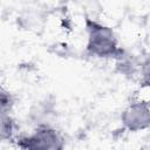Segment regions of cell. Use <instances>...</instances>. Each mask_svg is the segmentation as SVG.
Instances as JSON below:
<instances>
[{
	"label": "cell",
	"instance_id": "cell-1",
	"mask_svg": "<svg viewBox=\"0 0 150 150\" xmlns=\"http://www.w3.org/2000/svg\"><path fill=\"white\" fill-rule=\"evenodd\" d=\"M88 32V52L97 57H112L118 56L121 49L117 46V39L114 30L94 20H87L86 22Z\"/></svg>",
	"mask_w": 150,
	"mask_h": 150
},
{
	"label": "cell",
	"instance_id": "cell-2",
	"mask_svg": "<svg viewBox=\"0 0 150 150\" xmlns=\"http://www.w3.org/2000/svg\"><path fill=\"white\" fill-rule=\"evenodd\" d=\"M18 146L22 150H64V141L53 127L38 125L33 132L19 138Z\"/></svg>",
	"mask_w": 150,
	"mask_h": 150
},
{
	"label": "cell",
	"instance_id": "cell-3",
	"mask_svg": "<svg viewBox=\"0 0 150 150\" xmlns=\"http://www.w3.org/2000/svg\"><path fill=\"white\" fill-rule=\"evenodd\" d=\"M121 123L131 132L148 129L150 124V108L148 101H136L125 107L121 114Z\"/></svg>",
	"mask_w": 150,
	"mask_h": 150
},
{
	"label": "cell",
	"instance_id": "cell-4",
	"mask_svg": "<svg viewBox=\"0 0 150 150\" xmlns=\"http://www.w3.org/2000/svg\"><path fill=\"white\" fill-rule=\"evenodd\" d=\"M14 120L9 115H0V142L11 139L14 135Z\"/></svg>",
	"mask_w": 150,
	"mask_h": 150
},
{
	"label": "cell",
	"instance_id": "cell-5",
	"mask_svg": "<svg viewBox=\"0 0 150 150\" xmlns=\"http://www.w3.org/2000/svg\"><path fill=\"white\" fill-rule=\"evenodd\" d=\"M15 104L13 95L4 89H0V115H9Z\"/></svg>",
	"mask_w": 150,
	"mask_h": 150
}]
</instances>
